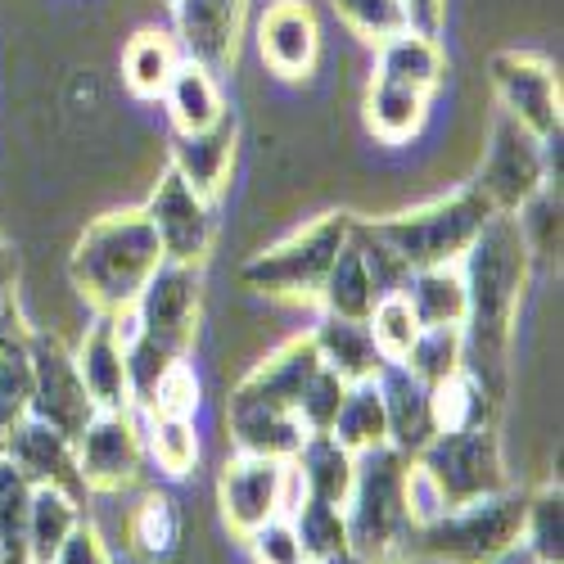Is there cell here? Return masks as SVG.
Wrapping results in <instances>:
<instances>
[{
	"mask_svg": "<svg viewBox=\"0 0 564 564\" xmlns=\"http://www.w3.org/2000/svg\"><path fill=\"white\" fill-rule=\"evenodd\" d=\"M533 249L520 230L514 213H492L475 245L460 253L465 275V370L488 389V398L501 406L506 398V348L520 299L529 285Z\"/></svg>",
	"mask_w": 564,
	"mask_h": 564,
	"instance_id": "cell-1",
	"label": "cell"
},
{
	"mask_svg": "<svg viewBox=\"0 0 564 564\" xmlns=\"http://www.w3.org/2000/svg\"><path fill=\"white\" fill-rule=\"evenodd\" d=\"M316 370H321V357L312 335L290 339L258 370H249L226 402V425L235 434V447L249 456L290 460L307 438V425L299 420V402Z\"/></svg>",
	"mask_w": 564,
	"mask_h": 564,
	"instance_id": "cell-2",
	"label": "cell"
},
{
	"mask_svg": "<svg viewBox=\"0 0 564 564\" xmlns=\"http://www.w3.org/2000/svg\"><path fill=\"white\" fill-rule=\"evenodd\" d=\"M163 245L145 217V208L109 213L96 226H86V235L73 249L68 275L77 294L96 312H127L140 290L150 285V275L163 267Z\"/></svg>",
	"mask_w": 564,
	"mask_h": 564,
	"instance_id": "cell-3",
	"label": "cell"
},
{
	"mask_svg": "<svg viewBox=\"0 0 564 564\" xmlns=\"http://www.w3.org/2000/svg\"><path fill=\"white\" fill-rule=\"evenodd\" d=\"M131 307H135V339L127 348V370H131V393L145 402L150 389L159 384V375L185 361L199 335V307H204L199 262H163Z\"/></svg>",
	"mask_w": 564,
	"mask_h": 564,
	"instance_id": "cell-4",
	"label": "cell"
},
{
	"mask_svg": "<svg viewBox=\"0 0 564 564\" xmlns=\"http://www.w3.org/2000/svg\"><path fill=\"white\" fill-rule=\"evenodd\" d=\"M406 465L411 456L384 447L357 452V475L344 506L348 524V551L361 564H402L415 542V524L406 514Z\"/></svg>",
	"mask_w": 564,
	"mask_h": 564,
	"instance_id": "cell-5",
	"label": "cell"
},
{
	"mask_svg": "<svg viewBox=\"0 0 564 564\" xmlns=\"http://www.w3.org/2000/svg\"><path fill=\"white\" fill-rule=\"evenodd\" d=\"M492 217V204L465 185V191L434 199L425 208H411L398 217H380V221H366L375 240H384L411 271L420 267H447L460 262V253L475 245V235L484 230V221Z\"/></svg>",
	"mask_w": 564,
	"mask_h": 564,
	"instance_id": "cell-6",
	"label": "cell"
},
{
	"mask_svg": "<svg viewBox=\"0 0 564 564\" xmlns=\"http://www.w3.org/2000/svg\"><path fill=\"white\" fill-rule=\"evenodd\" d=\"M524 514H529V492L501 488L492 497H475L465 506L443 510L434 524L415 529V546L447 564H488L524 538Z\"/></svg>",
	"mask_w": 564,
	"mask_h": 564,
	"instance_id": "cell-7",
	"label": "cell"
},
{
	"mask_svg": "<svg viewBox=\"0 0 564 564\" xmlns=\"http://www.w3.org/2000/svg\"><path fill=\"white\" fill-rule=\"evenodd\" d=\"M348 230H352L348 213H325L312 226L294 230L290 240H280L275 249H267L253 262H245L240 280L249 290L271 294V299L312 303V299H321L325 275H330L339 249L348 245Z\"/></svg>",
	"mask_w": 564,
	"mask_h": 564,
	"instance_id": "cell-8",
	"label": "cell"
},
{
	"mask_svg": "<svg viewBox=\"0 0 564 564\" xmlns=\"http://www.w3.org/2000/svg\"><path fill=\"white\" fill-rule=\"evenodd\" d=\"M411 460L438 484L447 510L510 488L506 484V460H501V438H497L492 420H479V425H465V430H452V434H434Z\"/></svg>",
	"mask_w": 564,
	"mask_h": 564,
	"instance_id": "cell-9",
	"label": "cell"
},
{
	"mask_svg": "<svg viewBox=\"0 0 564 564\" xmlns=\"http://www.w3.org/2000/svg\"><path fill=\"white\" fill-rule=\"evenodd\" d=\"M469 185L492 204V213H520L533 195L546 191V145L529 127L501 113L492 127L488 159Z\"/></svg>",
	"mask_w": 564,
	"mask_h": 564,
	"instance_id": "cell-10",
	"label": "cell"
},
{
	"mask_svg": "<svg viewBox=\"0 0 564 564\" xmlns=\"http://www.w3.org/2000/svg\"><path fill=\"white\" fill-rule=\"evenodd\" d=\"M28 415H36L41 425L59 430L64 438H82V430L100 415V406L90 402L82 370L73 361V352L55 339V335H32V406Z\"/></svg>",
	"mask_w": 564,
	"mask_h": 564,
	"instance_id": "cell-11",
	"label": "cell"
},
{
	"mask_svg": "<svg viewBox=\"0 0 564 564\" xmlns=\"http://www.w3.org/2000/svg\"><path fill=\"white\" fill-rule=\"evenodd\" d=\"M492 90L501 100V113H510L520 127H529L542 145L560 140V73L551 59L529 51H501L488 64Z\"/></svg>",
	"mask_w": 564,
	"mask_h": 564,
	"instance_id": "cell-12",
	"label": "cell"
},
{
	"mask_svg": "<svg viewBox=\"0 0 564 564\" xmlns=\"http://www.w3.org/2000/svg\"><path fill=\"white\" fill-rule=\"evenodd\" d=\"M73 452H77V475H82L86 492H122L140 475L145 438H140L131 411H100L82 430Z\"/></svg>",
	"mask_w": 564,
	"mask_h": 564,
	"instance_id": "cell-13",
	"label": "cell"
},
{
	"mask_svg": "<svg viewBox=\"0 0 564 564\" xmlns=\"http://www.w3.org/2000/svg\"><path fill=\"white\" fill-rule=\"evenodd\" d=\"M145 217L159 235L167 262H204L213 245V199L195 195L176 167L163 172L159 191L145 204Z\"/></svg>",
	"mask_w": 564,
	"mask_h": 564,
	"instance_id": "cell-14",
	"label": "cell"
},
{
	"mask_svg": "<svg viewBox=\"0 0 564 564\" xmlns=\"http://www.w3.org/2000/svg\"><path fill=\"white\" fill-rule=\"evenodd\" d=\"M221 514L235 533H253L285 514V460L240 452L221 469Z\"/></svg>",
	"mask_w": 564,
	"mask_h": 564,
	"instance_id": "cell-15",
	"label": "cell"
},
{
	"mask_svg": "<svg viewBox=\"0 0 564 564\" xmlns=\"http://www.w3.org/2000/svg\"><path fill=\"white\" fill-rule=\"evenodd\" d=\"M0 460H10L32 488H59V492H68L73 501L86 497V484H82V475H77L73 438H64V434L51 430V425H41L36 415H23L19 425L6 434Z\"/></svg>",
	"mask_w": 564,
	"mask_h": 564,
	"instance_id": "cell-16",
	"label": "cell"
},
{
	"mask_svg": "<svg viewBox=\"0 0 564 564\" xmlns=\"http://www.w3.org/2000/svg\"><path fill=\"white\" fill-rule=\"evenodd\" d=\"M245 0H176V41L191 64L213 77L226 73L240 55Z\"/></svg>",
	"mask_w": 564,
	"mask_h": 564,
	"instance_id": "cell-17",
	"label": "cell"
},
{
	"mask_svg": "<svg viewBox=\"0 0 564 564\" xmlns=\"http://www.w3.org/2000/svg\"><path fill=\"white\" fill-rule=\"evenodd\" d=\"M258 51L271 73L280 77H307L321 51V28L307 0H275L258 23Z\"/></svg>",
	"mask_w": 564,
	"mask_h": 564,
	"instance_id": "cell-18",
	"label": "cell"
},
{
	"mask_svg": "<svg viewBox=\"0 0 564 564\" xmlns=\"http://www.w3.org/2000/svg\"><path fill=\"white\" fill-rule=\"evenodd\" d=\"M77 370H82V384L90 393L100 411H131L135 393H131V370H127V348L113 330V316L96 312L90 330L82 339V348L73 352Z\"/></svg>",
	"mask_w": 564,
	"mask_h": 564,
	"instance_id": "cell-19",
	"label": "cell"
},
{
	"mask_svg": "<svg viewBox=\"0 0 564 564\" xmlns=\"http://www.w3.org/2000/svg\"><path fill=\"white\" fill-rule=\"evenodd\" d=\"M384 398V420H389V447L402 456H415L434 438V411H430V384H420L402 361H384L375 375Z\"/></svg>",
	"mask_w": 564,
	"mask_h": 564,
	"instance_id": "cell-20",
	"label": "cell"
},
{
	"mask_svg": "<svg viewBox=\"0 0 564 564\" xmlns=\"http://www.w3.org/2000/svg\"><path fill=\"white\" fill-rule=\"evenodd\" d=\"M235 135H240V127H235L230 109L204 131H176L172 135V167L185 176V185H191L195 195L217 199L221 181L235 163Z\"/></svg>",
	"mask_w": 564,
	"mask_h": 564,
	"instance_id": "cell-21",
	"label": "cell"
},
{
	"mask_svg": "<svg viewBox=\"0 0 564 564\" xmlns=\"http://www.w3.org/2000/svg\"><path fill=\"white\" fill-rule=\"evenodd\" d=\"M32 406V330L19 307H0V447Z\"/></svg>",
	"mask_w": 564,
	"mask_h": 564,
	"instance_id": "cell-22",
	"label": "cell"
},
{
	"mask_svg": "<svg viewBox=\"0 0 564 564\" xmlns=\"http://www.w3.org/2000/svg\"><path fill=\"white\" fill-rule=\"evenodd\" d=\"M312 344H316V357L325 370H335L344 384H361V380H375L384 370V357L375 348L366 321H344V316H330L325 312L312 330Z\"/></svg>",
	"mask_w": 564,
	"mask_h": 564,
	"instance_id": "cell-23",
	"label": "cell"
},
{
	"mask_svg": "<svg viewBox=\"0 0 564 564\" xmlns=\"http://www.w3.org/2000/svg\"><path fill=\"white\" fill-rule=\"evenodd\" d=\"M303 497H316L325 506H348L352 492V475H357V456L335 443V434H307L303 447L290 456Z\"/></svg>",
	"mask_w": 564,
	"mask_h": 564,
	"instance_id": "cell-24",
	"label": "cell"
},
{
	"mask_svg": "<svg viewBox=\"0 0 564 564\" xmlns=\"http://www.w3.org/2000/svg\"><path fill=\"white\" fill-rule=\"evenodd\" d=\"M398 294L411 303L420 330H430V325H465V275H460V262L411 271Z\"/></svg>",
	"mask_w": 564,
	"mask_h": 564,
	"instance_id": "cell-25",
	"label": "cell"
},
{
	"mask_svg": "<svg viewBox=\"0 0 564 564\" xmlns=\"http://www.w3.org/2000/svg\"><path fill=\"white\" fill-rule=\"evenodd\" d=\"M384 82H398V86H411V90H425L434 96V86L443 82V51H438V36H425V32H398L380 45V73Z\"/></svg>",
	"mask_w": 564,
	"mask_h": 564,
	"instance_id": "cell-26",
	"label": "cell"
},
{
	"mask_svg": "<svg viewBox=\"0 0 564 564\" xmlns=\"http://www.w3.org/2000/svg\"><path fill=\"white\" fill-rule=\"evenodd\" d=\"M163 100H167V113H172L176 131H204V127H213L226 113L217 77L208 68L191 64V59L176 64V73H172V82L163 90Z\"/></svg>",
	"mask_w": 564,
	"mask_h": 564,
	"instance_id": "cell-27",
	"label": "cell"
},
{
	"mask_svg": "<svg viewBox=\"0 0 564 564\" xmlns=\"http://www.w3.org/2000/svg\"><path fill=\"white\" fill-rule=\"evenodd\" d=\"M330 316H344V321H366L370 307L380 303V290H375V280L366 271V258L352 240V230H348V245L339 249L330 275H325V285H321V299H316Z\"/></svg>",
	"mask_w": 564,
	"mask_h": 564,
	"instance_id": "cell-28",
	"label": "cell"
},
{
	"mask_svg": "<svg viewBox=\"0 0 564 564\" xmlns=\"http://www.w3.org/2000/svg\"><path fill=\"white\" fill-rule=\"evenodd\" d=\"M425 113H430V96L425 90H411V86H398V82H384L375 77L370 82V96H366V127L398 145V140H411L420 127H425Z\"/></svg>",
	"mask_w": 564,
	"mask_h": 564,
	"instance_id": "cell-29",
	"label": "cell"
},
{
	"mask_svg": "<svg viewBox=\"0 0 564 564\" xmlns=\"http://www.w3.org/2000/svg\"><path fill=\"white\" fill-rule=\"evenodd\" d=\"M82 524V501H73L59 488H32L28 510V564H51L68 533Z\"/></svg>",
	"mask_w": 564,
	"mask_h": 564,
	"instance_id": "cell-30",
	"label": "cell"
},
{
	"mask_svg": "<svg viewBox=\"0 0 564 564\" xmlns=\"http://www.w3.org/2000/svg\"><path fill=\"white\" fill-rule=\"evenodd\" d=\"M330 434H335V443H344L352 456H357V452H370V447H384V443H389V420H384L380 384H375V380L348 384L344 406H339V415H335Z\"/></svg>",
	"mask_w": 564,
	"mask_h": 564,
	"instance_id": "cell-31",
	"label": "cell"
},
{
	"mask_svg": "<svg viewBox=\"0 0 564 564\" xmlns=\"http://www.w3.org/2000/svg\"><path fill=\"white\" fill-rule=\"evenodd\" d=\"M176 64L181 59H176L172 36L145 28V32H135L127 41V51H122V82L135 90L140 100H159L167 90V82H172V73H176Z\"/></svg>",
	"mask_w": 564,
	"mask_h": 564,
	"instance_id": "cell-32",
	"label": "cell"
},
{
	"mask_svg": "<svg viewBox=\"0 0 564 564\" xmlns=\"http://www.w3.org/2000/svg\"><path fill=\"white\" fill-rule=\"evenodd\" d=\"M430 411H434V434H452L465 425H479V420H492L497 402L488 398V389L475 380V375L460 366L447 375V380L430 384Z\"/></svg>",
	"mask_w": 564,
	"mask_h": 564,
	"instance_id": "cell-33",
	"label": "cell"
},
{
	"mask_svg": "<svg viewBox=\"0 0 564 564\" xmlns=\"http://www.w3.org/2000/svg\"><path fill=\"white\" fill-rule=\"evenodd\" d=\"M290 524L299 533V546H303L307 564H321V560L348 551V524H344V510L339 506H325L316 497H303L290 510Z\"/></svg>",
	"mask_w": 564,
	"mask_h": 564,
	"instance_id": "cell-34",
	"label": "cell"
},
{
	"mask_svg": "<svg viewBox=\"0 0 564 564\" xmlns=\"http://www.w3.org/2000/svg\"><path fill=\"white\" fill-rule=\"evenodd\" d=\"M402 366L415 375L420 384L447 380L452 370L465 366V330L460 325H430V330H420L411 352L402 357Z\"/></svg>",
	"mask_w": 564,
	"mask_h": 564,
	"instance_id": "cell-35",
	"label": "cell"
},
{
	"mask_svg": "<svg viewBox=\"0 0 564 564\" xmlns=\"http://www.w3.org/2000/svg\"><path fill=\"white\" fill-rule=\"evenodd\" d=\"M28 510L32 484L10 460H0V555L6 564H28Z\"/></svg>",
	"mask_w": 564,
	"mask_h": 564,
	"instance_id": "cell-36",
	"label": "cell"
},
{
	"mask_svg": "<svg viewBox=\"0 0 564 564\" xmlns=\"http://www.w3.org/2000/svg\"><path fill=\"white\" fill-rule=\"evenodd\" d=\"M145 443H150L154 465L163 469V475H172V479L191 475L195 460H199V438H195L191 415H150Z\"/></svg>",
	"mask_w": 564,
	"mask_h": 564,
	"instance_id": "cell-37",
	"label": "cell"
},
{
	"mask_svg": "<svg viewBox=\"0 0 564 564\" xmlns=\"http://www.w3.org/2000/svg\"><path fill=\"white\" fill-rule=\"evenodd\" d=\"M560 533H564V497H560V484L542 488L538 497H529V514H524V546L538 564H560L564 546H560Z\"/></svg>",
	"mask_w": 564,
	"mask_h": 564,
	"instance_id": "cell-38",
	"label": "cell"
},
{
	"mask_svg": "<svg viewBox=\"0 0 564 564\" xmlns=\"http://www.w3.org/2000/svg\"><path fill=\"white\" fill-rule=\"evenodd\" d=\"M366 330H370V339H375V348H380L384 361H402L411 352L415 335H420V321H415V312H411V303L402 294H384L380 303L370 307Z\"/></svg>",
	"mask_w": 564,
	"mask_h": 564,
	"instance_id": "cell-39",
	"label": "cell"
},
{
	"mask_svg": "<svg viewBox=\"0 0 564 564\" xmlns=\"http://www.w3.org/2000/svg\"><path fill=\"white\" fill-rule=\"evenodd\" d=\"M131 538L140 546V555H150V560H163L176 551V538H181V514L172 506V497L154 492L140 501L135 510V520H131Z\"/></svg>",
	"mask_w": 564,
	"mask_h": 564,
	"instance_id": "cell-40",
	"label": "cell"
},
{
	"mask_svg": "<svg viewBox=\"0 0 564 564\" xmlns=\"http://www.w3.org/2000/svg\"><path fill=\"white\" fill-rule=\"evenodd\" d=\"M339 19L370 45H384L389 36L406 32V10L402 0H335Z\"/></svg>",
	"mask_w": 564,
	"mask_h": 564,
	"instance_id": "cell-41",
	"label": "cell"
},
{
	"mask_svg": "<svg viewBox=\"0 0 564 564\" xmlns=\"http://www.w3.org/2000/svg\"><path fill=\"white\" fill-rule=\"evenodd\" d=\"M344 393H348V384L339 380L335 370H316L312 375V384L303 389V402H299V420L307 425V434H330V425H335V415H339V406H344Z\"/></svg>",
	"mask_w": 564,
	"mask_h": 564,
	"instance_id": "cell-42",
	"label": "cell"
},
{
	"mask_svg": "<svg viewBox=\"0 0 564 564\" xmlns=\"http://www.w3.org/2000/svg\"><path fill=\"white\" fill-rule=\"evenodd\" d=\"M145 406H150V415H195V406H199V380H195V370L185 366V361L167 366L159 375V384L150 389Z\"/></svg>",
	"mask_w": 564,
	"mask_h": 564,
	"instance_id": "cell-43",
	"label": "cell"
},
{
	"mask_svg": "<svg viewBox=\"0 0 564 564\" xmlns=\"http://www.w3.org/2000/svg\"><path fill=\"white\" fill-rule=\"evenodd\" d=\"M249 542H253L258 564H307V555L299 546V533L290 524V514H275V520H267L262 529H253Z\"/></svg>",
	"mask_w": 564,
	"mask_h": 564,
	"instance_id": "cell-44",
	"label": "cell"
},
{
	"mask_svg": "<svg viewBox=\"0 0 564 564\" xmlns=\"http://www.w3.org/2000/svg\"><path fill=\"white\" fill-rule=\"evenodd\" d=\"M402 492H406V514H411V524L415 529H425V524H434L438 514L447 510V501H443V492H438V484L420 469L415 460L406 465V484H402Z\"/></svg>",
	"mask_w": 564,
	"mask_h": 564,
	"instance_id": "cell-45",
	"label": "cell"
},
{
	"mask_svg": "<svg viewBox=\"0 0 564 564\" xmlns=\"http://www.w3.org/2000/svg\"><path fill=\"white\" fill-rule=\"evenodd\" d=\"M51 564H113V560H109V551H105L96 524H86V520H82V524L68 533V542L59 546V555H55Z\"/></svg>",
	"mask_w": 564,
	"mask_h": 564,
	"instance_id": "cell-46",
	"label": "cell"
},
{
	"mask_svg": "<svg viewBox=\"0 0 564 564\" xmlns=\"http://www.w3.org/2000/svg\"><path fill=\"white\" fill-rule=\"evenodd\" d=\"M402 10H406V28L411 32H425V36H438L443 32L447 0H402Z\"/></svg>",
	"mask_w": 564,
	"mask_h": 564,
	"instance_id": "cell-47",
	"label": "cell"
},
{
	"mask_svg": "<svg viewBox=\"0 0 564 564\" xmlns=\"http://www.w3.org/2000/svg\"><path fill=\"white\" fill-rule=\"evenodd\" d=\"M14 285H19V253L10 249L6 235H0V307L14 303Z\"/></svg>",
	"mask_w": 564,
	"mask_h": 564,
	"instance_id": "cell-48",
	"label": "cell"
},
{
	"mask_svg": "<svg viewBox=\"0 0 564 564\" xmlns=\"http://www.w3.org/2000/svg\"><path fill=\"white\" fill-rule=\"evenodd\" d=\"M488 564H538V560L529 555V546H524V542H514L510 551H501V555H497V560H488Z\"/></svg>",
	"mask_w": 564,
	"mask_h": 564,
	"instance_id": "cell-49",
	"label": "cell"
},
{
	"mask_svg": "<svg viewBox=\"0 0 564 564\" xmlns=\"http://www.w3.org/2000/svg\"><path fill=\"white\" fill-rule=\"evenodd\" d=\"M321 564H361L352 551H344V555H330V560H321Z\"/></svg>",
	"mask_w": 564,
	"mask_h": 564,
	"instance_id": "cell-50",
	"label": "cell"
},
{
	"mask_svg": "<svg viewBox=\"0 0 564 564\" xmlns=\"http://www.w3.org/2000/svg\"><path fill=\"white\" fill-rule=\"evenodd\" d=\"M0 564H6V555H0Z\"/></svg>",
	"mask_w": 564,
	"mask_h": 564,
	"instance_id": "cell-51",
	"label": "cell"
}]
</instances>
